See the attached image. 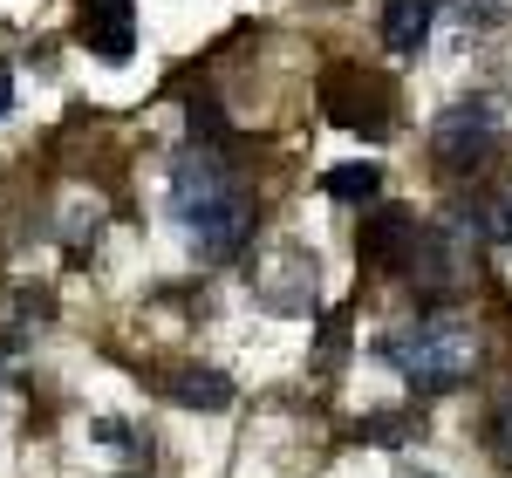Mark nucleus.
<instances>
[{
  "instance_id": "obj_1",
  "label": "nucleus",
  "mask_w": 512,
  "mask_h": 478,
  "mask_svg": "<svg viewBox=\"0 0 512 478\" xmlns=\"http://www.w3.org/2000/svg\"><path fill=\"white\" fill-rule=\"evenodd\" d=\"M171 219L185 226L198 260H233L246 233H253V192L239 185V171L226 151H205L192 144L185 158L171 164V185H164Z\"/></svg>"
},
{
  "instance_id": "obj_2",
  "label": "nucleus",
  "mask_w": 512,
  "mask_h": 478,
  "mask_svg": "<svg viewBox=\"0 0 512 478\" xmlns=\"http://www.w3.org/2000/svg\"><path fill=\"white\" fill-rule=\"evenodd\" d=\"M376 356L390 362L417 397H444V390H458L478 369V335L451 315H417V321H403V328H390L376 342Z\"/></svg>"
},
{
  "instance_id": "obj_3",
  "label": "nucleus",
  "mask_w": 512,
  "mask_h": 478,
  "mask_svg": "<svg viewBox=\"0 0 512 478\" xmlns=\"http://www.w3.org/2000/svg\"><path fill=\"white\" fill-rule=\"evenodd\" d=\"M506 144V103L499 96H472V103H451L431 130V158L444 178H472L499 158Z\"/></svg>"
},
{
  "instance_id": "obj_4",
  "label": "nucleus",
  "mask_w": 512,
  "mask_h": 478,
  "mask_svg": "<svg viewBox=\"0 0 512 478\" xmlns=\"http://www.w3.org/2000/svg\"><path fill=\"white\" fill-rule=\"evenodd\" d=\"M403 274H410V287H417V301L424 308H444V301H458L465 287H472L478 260H472V239L458 233V226H424L417 233V246H410V260H403Z\"/></svg>"
},
{
  "instance_id": "obj_5",
  "label": "nucleus",
  "mask_w": 512,
  "mask_h": 478,
  "mask_svg": "<svg viewBox=\"0 0 512 478\" xmlns=\"http://www.w3.org/2000/svg\"><path fill=\"white\" fill-rule=\"evenodd\" d=\"M321 110L342 123V130H362V137H390V82L355 69V62H335L321 76Z\"/></svg>"
},
{
  "instance_id": "obj_6",
  "label": "nucleus",
  "mask_w": 512,
  "mask_h": 478,
  "mask_svg": "<svg viewBox=\"0 0 512 478\" xmlns=\"http://www.w3.org/2000/svg\"><path fill=\"white\" fill-rule=\"evenodd\" d=\"M253 301L274 308V315H308V308H315V253L294 246V239L274 246L267 267L253 274Z\"/></svg>"
},
{
  "instance_id": "obj_7",
  "label": "nucleus",
  "mask_w": 512,
  "mask_h": 478,
  "mask_svg": "<svg viewBox=\"0 0 512 478\" xmlns=\"http://www.w3.org/2000/svg\"><path fill=\"white\" fill-rule=\"evenodd\" d=\"M417 233H424V219H417V212H403V205H376V212H362L355 253H362V267H369V274H403V260H410Z\"/></svg>"
},
{
  "instance_id": "obj_8",
  "label": "nucleus",
  "mask_w": 512,
  "mask_h": 478,
  "mask_svg": "<svg viewBox=\"0 0 512 478\" xmlns=\"http://www.w3.org/2000/svg\"><path fill=\"white\" fill-rule=\"evenodd\" d=\"M76 35H82L89 55H103V62H130V48H137V0H82Z\"/></svg>"
},
{
  "instance_id": "obj_9",
  "label": "nucleus",
  "mask_w": 512,
  "mask_h": 478,
  "mask_svg": "<svg viewBox=\"0 0 512 478\" xmlns=\"http://www.w3.org/2000/svg\"><path fill=\"white\" fill-rule=\"evenodd\" d=\"M158 390L171 403H185V410H226V403H233L226 369H205V362H178V369H164Z\"/></svg>"
},
{
  "instance_id": "obj_10",
  "label": "nucleus",
  "mask_w": 512,
  "mask_h": 478,
  "mask_svg": "<svg viewBox=\"0 0 512 478\" xmlns=\"http://www.w3.org/2000/svg\"><path fill=\"white\" fill-rule=\"evenodd\" d=\"M437 7L444 0H390L383 7V41H390V55H424V41L437 28Z\"/></svg>"
},
{
  "instance_id": "obj_11",
  "label": "nucleus",
  "mask_w": 512,
  "mask_h": 478,
  "mask_svg": "<svg viewBox=\"0 0 512 478\" xmlns=\"http://www.w3.org/2000/svg\"><path fill=\"white\" fill-rule=\"evenodd\" d=\"M444 226H458L465 239H499V246H512V185L492 192V199H478V205H458Z\"/></svg>"
},
{
  "instance_id": "obj_12",
  "label": "nucleus",
  "mask_w": 512,
  "mask_h": 478,
  "mask_svg": "<svg viewBox=\"0 0 512 478\" xmlns=\"http://www.w3.org/2000/svg\"><path fill=\"white\" fill-rule=\"evenodd\" d=\"M321 192L342 205H376V192H383V164H335L328 178H321Z\"/></svg>"
},
{
  "instance_id": "obj_13",
  "label": "nucleus",
  "mask_w": 512,
  "mask_h": 478,
  "mask_svg": "<svg viewBox=\"0 0 512 478\" xmlns=\"http://www.w3.org/2000/svg\"><path fill=\"white\" fill-rule=\"evenodd\" d=\"M485 451L512 472V383L492 390V410H485Z\"/></svg>"
},
{
  "instance_id": "obj_14",
  "label": "nucleus",
  "mask_w": 512,
  "mask_h": 478,
  "mask_svg": "<svg viewBox=\"0 0 512 478\" xmlns=\"http://www.w3.org/2000/svg\"><path fill=\"white\" fill-rule=\"evenodd\" d=\"M355 438L362 444H410L417 438V417H410V410H369V417L355 424Z\"/></svg>"
},
{
  "instance_id": "obj_15",
  "label": "nucleus",
  "mask_w": 512,
  "mask_h": 478,
  "mask_svg": "<svg viewBox=\"0 0 512 478\" xmlns=\"http://www.w3.org/2000/svg\"><path fill=\"white\" fill-rule=\"evenodd\" d=\"M458 21L465 28H499L506 21V0H458Z\"/></svg>"
},
{
  "instance_id": "obj_16",
  "label": "nucleus",
  "mask_w": 512,
  "mask_h": 478,
  "mask_svg": "<svg viewBox=\"0 0 512 478\" xmlns=\"http://www.w3.org/2000/svg\"><path fill=\"white\" fill-rule=\"evenodd\" d=\"M7 103H14V76L0 69V117H7Z\"/></svg>"
},
{
  "instance_id": "obj_17",
  "label": "nucleus",
  "mask_w": 512,
  "mask_h": 478,
  "mask_svg": "<svg viewBox=\"0 0 512 478\" xmlns=\"http://www.w3.org/2000/svg\"><path fill=\"white\" fill-rule=\"evenodd\" d=\"M403 478H437V472H403Z\"/></svg>"
}]
</instances>
